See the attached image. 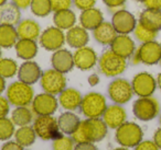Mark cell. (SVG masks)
Returning a JSON list of instances; mask_svg holds the SVG:
<instances>
[{
  "label": "cell",
  "mask_w": 161,
  "mask_h": 150,
  "mask_svg": "<svg viewBox=\"0 0 161 150\" xmlns=\"http://www.w3.org/2000/svg\"><path fill=\"white\" fill-rule=\"evenodd\" d=\"M108 126L102 117L99 118H85L80 121L78 127L71 135L75 143L80 142H99L106 137Z\"/></svg>",
  "instance_id": "6da1fadb"
},
{
  "label": "cell",
  "mask_w": 161,
  "mask_h": 150,
  "mask_svg": "<svg viewBox=\"0 0 161 150\" xmlns=\"http://www.w3.org/2000/svg\"><path fill=\"white\" fill-rule=\"evenodd\" d=\"M6 97L14 106H30L36 95L31 84L18 80L8 86Z\"/></svg>",
  "instance_id": "7a4b0ae2"
},
{
  "label": "cell",
  "mask_w": 161,
  "mask_h": 150,
  "mask_svg": "<svg viewBox=\"0 0 161 150\" xmlns=\"http://www.w3.org/2000/svg\"><path fill=\"white\" fill-rule=\"evenodd\" d=\"M98 68L106 77H117L121 75L127 68V59L108 49L105 51L98 58Z\"/></svg>",
  "instance_id": "3957f363"
},
{
  "label": "cell",
  "mask_w": 161,
  "mask_h": 150,
  "mask_svg": "<svg viewBox=\"0 0 161 150\" xmlns=\"http://www.w3.org/2000/svg\"><path fill=\"white\" fill-rule=\"evenodd\" d=\"M107 108L105 95L99 92H90L85 94L82 100L80 110L86 118H99Z\"/></svg>",
  "instance_id": "277c9868"
},
{
  "label": "cell",
  "mask_w": 161,
  "mask_h": 150,
  "mask_svg": "<svg viewBox=\"0 0 161 150\" xmlns=\"http://www.w3.org/2000/svg\"><path fill=\"white\" fill-rule=\"evenodd\" d=\"M33 128L36 136L42 140H54L64 135L58 127V118L53 115H40L33 121Z\"/></svg>",
  "instance_id": "5b68a950"
},
{
  "label": "cell",
  "mask_w": 161,
  "mask_h": 150,
  "mask_svg": "<svg viewBox=\"0 0 161 150\" xmlns=\"http://www.w3.org/2000/svg\"><path fill=\"white\" fill-rule=\"evenodd\" d=\"M143 132L141 127L134 122L126 121L116 129L115 138L121 147L131 148L136 147L140 141H142Z\"/></svg>",
  "instance_id": "8992f818"
},
{
  "label": "cell",
  "mask_w": 161,
  "mask_h": 150,
  "mask_svg": "<svg viewBox=\"0 0 161 150\" xmlns=\"http://www.w3.org/2000/svg\"><path fill=\"white\" fill-rule=\"evenodd\" d=\"M67 80L65 73H62L55 69L51 68L43 71L40 78V86L43 92L53 95H58L66 88Z\"/></svg>",
  "instance_id": "52a82bcc"
},
{
  "label": "cell",
  "mask_w": 161,
  "mask_h": 150,
  "mask_svg": "<svg viewBox=\"0 0 161 150\" xmlns=\"http://www.w3.org/2000/svg\"><path fill=\"white\" fill-rule=\"evenodd\" d=\"M130 58H132L134 64H139V62H142L145 65L158 64L161 58V44L156 41L142 43Z\"/></svg>",
  "instance_id": "ba28073f"
},
{
  "label": "cell",
  "mask_w": 161,
  "mask_h": 150,
  "mask_svg": "<svg viewBox=\"0 0 161 150\" xmlns=\"http://www.w3.org/2000/svg\"><path fill=\"white\" fill-rule=\"evenodd\" d=\"M107 93L109 99L116 104H126L131 100L135 94L131 82L124 78H116L108 84Z\"/></svg>",
  "instance_id": "9c48e42d"
},
{
  "label": "cell",
  "mask_w": 161,
  "mask_h": 150,
  "mask_svg": "<svg viewBox=\"0 0 161 150\" xmlns=\"http://www.w3.org/2000/svg\"><path fill=\"white\" fill-rule=\"evenodd\" d=\"M159 111V102L152 97H139V99H137L132 105L134 115L143 122H149L157 117Z\"/></svg>",
  "instance_id": "30bf717a"
},
{
  "label": "cell",
  "mask_w": 161,
  "mask_h": 150,
  "mask_svg": "<svg viewBox=\"0 0 161 150\" xmlns=\"http://www.w3.org/2000/svg\"><path fill=\"white\" fill-rule=\"evenodd\" d=\"M65 33L55 25L49 27L41 32L39 38V44L47 52H55L63 48L65 44Z\"/></svg>",
  "instance_id": "8fae6325"
},
{
  "label": "cell",
  "mask_w": 161,
  "mask_h": 150,
  "mask_svg": "<svg viewBox=\"0 0 161 150\" xmlns=\"http://www.w3.org/2000/svg\"><path fill=\"white\" fill-rule=\"evenodd\" d=\"M58 100L56 95L47 92L39 93L34 97L31 103V108L36 116L40 115H53L58 111Z\"/></svg>",
  "instance_id": "7c38bea8"
},
{
  "label": "cell",
  "mask_w": 161,
  "mask_h": 150,
  "mask_svg": "<svg viewBox=\"0 0 161 150\" xmlns=\"http://www.w3.org/2000/svg\"><path fill=\"white\" fill-rule=\"evenodd\" d=\"M74 65L77 69L82 71H87L93 69L98 62V56L94 48L90 46H84L75 49L73 53Z\"/></svg>",
  "instance_id": "4fadbf2b"
},
{
  "label": "cell",
  "mask_w": 161,
  "mask_h": 150,
  "mask_svg": "<svg viewBox=\"0 0 161 150\" xmlns=\"http://www.w3.org/2000/svg\"><path fill=\"white\" fill-rule=\"evenodd\" d=\"M134 93L138 97H151L157 88V80L149 72H139L131 81Z\"/></svg>",
  "instance_id": "5bb4252c"
},
{
  "label": "cell",
  "mask_w": 161,
  "mask_h": 150,
  "mask_svg": "<svg viewBox=\"0 0 161 150\" xmlns=\"http://www.w3.org/2000/svg\"><path fill=\"white\" fill-rule=\"evenodd\" d=\"M112 24L118 34H129L134 32L137 20L131 12L125 9H119L113 13Z\"/></svg>",
  "instance_id": "9a60e30c"
},
{
  "label": "cell",
  "mask_w": 161,
  "mask_h": 150,
  "mask_svg": "<svg viewBox=\"0 0 161 150\" xmlns=\"http://www.w3.org/2000/svg\"><path fill=\"white\" fill-rule=\"evenodd\" d=\"M43 71L41 70V67L38 62L34 60H25L22 64L19 66L18 69V79L20 81L28 84H34L40 81V78L42 76Z\"/></svg>",
  "instance_id": "2e32d148"
},
{
  "label": "cell",
  "mask_w": 161,
  "mask_h": 150,
  "mask_svg": "<svg viewBox=\"0 0 161 150\" xmlns=\"http://www.w3.org/2000/svg\"><path fill=\"white\" fill-rule=\"evenodd\" d=\"M51 65L52 68L62 73L69 72L75 67L73 53H71L66 48H60L53 52L51 56Z\"/></svg>",
  "instance_id": "e0dca14e"
},
{
  "label": "cell",
  "mask_w": 161,
  "mask_h": 150,
  "mask_svg": "<svg viewBox=\"0 0 161 150\" xmlns=\"http://www.w3.org/2000/svg\"><path fill=\"white\" fill-rule=\"evenodd\" d=\"M104 122L108 128L112 129H117L120 125H123L127 119V113L126 110L120 105V104H112V105H107L105 112L103 114Z\"/></svg>",
  "instance_id": "ac0fdd59"
},
{
  "label": "cell",
  "mask_w": 161,
  "mask_h": 150,
  "mask_svg": "<svg viewBox=\"0 0 161 150\" xmlns=\"http://www.w3.org/2000/svg\"><path fill=\"white\" fill-rule=\"evenodd\" d=\"M109 46L114 53L126 59L131 57L136 52V45L134 40L128 34H118Z\"/></svg>",
  "instance_id": "d6986e66"
},
{
  "label": "cell",
  "mask_w": 161,
  "mask_h": 150,
  "mask_svg": "<svg viewBox=\"0 0 161 150\" xmlns=\"http://www.w3.org/2000/svg\"><path fill=\"white\" fill-rule=\"evenodd\" d=\"M65 42L74 49L84 47L90 42V33L82 25H74L65 33Z\"/></svg>",
  "instance_id": "ffe728a7"
},
{
  "label": "cell",
  "mask_w": 161,
  "mask_h": 150,
  "mask_svg": "<svg viewBox=\"0 0 161 150\" xmlns=\"http://www.w3.org/2000/svg\"><path fill=\"white\" fill-rule=\"evenodd\" d=\"M58 104L61 108H63L66 111H75L80 108L83 95L77 89L75 88H65L60 94L58 95Z\"/></svg>",
  "instance_id": "44dd1931"
},
{
  "label": "cell",
  "mask_w": 161,
  "mask_h": 150,
  "mask_svg": "<svg viewBox=\"0 0 161 150\" xmlns=\"http://www.w3.org/2000/svg\"><path fill=\"white\" fill-rule=\"evenodd\" d=\"M17 33L22 40H39L41 35V27L33 19H23L17 24Z\"/></svg>",
  "instance_id": "7402d4cb"
},
{
  "label": "cell",
  "mask_w": 161,
  "mask_h": 150,
  "mask_svg": "<svg viewBox=\"0 0 161 150\" xmlns=\"http://www.w3.org/2000/svg\"><path fill=\"white\" fill-rule=\"evenodd\" d=\"M92 34H93L94 40L96 41L98 44L104 45V46L112 44L113 41L118 35V33L116 32L115 28L113 27L112 22H107V21L102 22L96 29L93 30Z\"/></svg>",
  "instance_id": "603a6c76"
},
{
  "label": "cell",
  "mask_w": 161,
  "mask_h": 150,
  "mask_svg": "<svg viewBox=\"0 0 161 150\" xmlns=\"http://www.w3.org/2000/svg\"><path fill=\"white\" fill-rule=\"evenodd\" d=\"M78 19H80V25H82L87 31H93L102 22H104V14L98 8L94 7L80 11Z\"/></svg>",
  "instance_id": "cb8c5ba5"
},
{
  "label": "cell",
  "mask_w": 161,
  "mask_h": 150,
  "mask_svg": "<svg viewBox=\"0 0 161 150\" xmlns=\"http://www.w3.org/2000/svg\"><path fill=\"white\" fill-rule=\"evenodd\" d=\"M14 51L20 59L32 60L38 55L39 45L36 41L33 40H22L19 38L17 44L14 45Z\"/></svg>",
  "instance_id": "d4e9b609"
},
{
  "label": "cell",
  "mask_w": 161,
  "mask_h": 150,
  "mask_svg": "<svg viewBox=\"0 0 161 150\" xmlns=\"http://www.w3.org/2000/svg\"><path fill=\"white\" fill-rule=\"evenodd\" d=\"M21 21V10L12 2H6L0 7V24L16 27Z\"/></svg>",
  "instance_id": "484cf974"
},
{
  "label": "cell",
  "mask_w": 161,
  "mask_h": 150,
  "mask_svg": "<svg viewBox=\"0 0 161 150\" xmlns=\"http://www.w3.org/2000/svg\"><path fill=\"white\" fill-rule=\"evenodd\" d=\"M139 23L154 32L161 30V10L146 8L139 17Z\"/></svg>",
  "instance_id": "4316f807"
},
{
  "label": "cell",
  "mask_w": 161,
  "mask_h": 150,
  "mask_svg": "<svg viewBox=\"0 0 161 150\" xmlns=\"http://www.w3.org/2000/svg\"><path fill=\"white\" fill-rule=\"evenodd\" d=\"M58 127L64 135L71 136L80 123V118L72 111H66L58 117Z\"/></svg>",
  "instance_id": "83f0119b"
},
{
  "label": "cell",
  "mask_w": 161,
  "mask_h": 150,
  "mask_svg": "<svg viewBox=\"0 0 161 150\" xmlns=\"http://www.w3.org/2000/svg\"><path fill=\"white\" fill-rule=\"evenodd\" d=\"M76 14L71 9L53 12V23L62 31H67L76 25Z\"/></svg>",
  "instance_id": "f1b7e54d"
},
{
  "label": "cell",
  "mask_w": 161,
  "mask_h": 150,
  "mask_svg": "<svg viewBox=\"0 0 161 150\" xmlns=\"http://www.w3.org/2000/svg\"><path fill=\"white\" fill-rule=\"evenodd\" d=\"M33 111L31 106H16L14 111L11 112V121L18 127L21 126H27L33 123Z\"/></svg>",
  "instance_id": "f546056e"
},
{
  "label": "cell",
  "mask_w": 161,
  "mask_h": 150,
  "mask_svg": "<svg viewBox=\"0 0 161 150\" xmlns=\"http://www.w3.org/2000/svg\"><path fill=\"white\" fill-rule=\"evenodd\" d=\"M19 40L17 28L14 25L0 24V47L12 48Z\"/></svg>",
  "instance_id": "4dcf8cb0"
},
{
  "label": "cell",
  "mask_w": 161,
  "mask_h": 150,
  "mask_svg": "<svg viewBox=\"0 0 161 150\" xmlns=\"http://www.w3.org/2000/svg\"><path fill=\"white\" fill-rule=\"evenodd\" d=\"M14 137L17 142H19L22 147L25 148L33 145L36 142L38 136H36V132H34L33 126L27 125V126H21L18 129H16Z\"/></svg>",
  "instance_id": "1f68e13d"
},
{
  "label": "cell",
  "mask_w": 161,
  "mask_h": 150,
  "mask_svg": "<svg viewBox=\"0 0 161 150\" xmlns=\"http://www.w3.org/2000/svg\"><path fill=\"white\" fill-rule=\"evenodd\" d=\"M19 65L12 58H0V76L10 79L18 73Z\"/></svg>",
  "instance_id": "d6a6232c"
},
{
  "label": "cell",
  "mask_w": 161,
  "mask_h": 150,
  "mask_svg": "<svg viewBox=\"0 0 161 150\" xmlns=\"http://www.w3.org/2000/svg\"><path fill=\"white\" fill-rule=\"evenodd\" d=\"M30 9L32 13L38 18H47L52 12L50 0H32Z\"/></svg>",
  "instance_id": "836d02e7"
},
{
  "label": "cell",
  "mask_w": 161,
  "mask_h": 150,
  "mask_svg": "<svg viewBox=\"0 0 161 150\" xmlns=\"http://www.w3.org/2000/svg\"><path fill=\"white\" fill-rule=\"evenodd\" d=\"M16 125L8 116L0 117V140L7 141L14 135Z\"/></svg>",
  "instance_id": "e575fe53"
},
{
  "label": "cell",
  "mask_w": 161,
  "mask_h": 150,
  "mask_svg": "<svg viewBox=\"0 0 161 150\" xmlns=\"http://www.w3.org/2000/svg\"><path fill=\"white\" fill-rule=\"evenodd\" d=\"M134 34L136 36V38L141 43H147V42H151V41H154L158 35V32L151 31V30L145 28L142 24L140 23H137L136 28L134 30Z\"/></svg>",
  "instance_id": "d590c367"
},
{
  "label": "cell",
  "mask_w": 161,
  "mask_h": 150,
  "mask_svg": "<svg viewBox=\"0 0 161 150\" xmlns=\"http://www.w3.org/2000/svg\"><path fill=\"white\" fill-rule=\"evenodd\" d=\"M76 143L69 135H62L58 138L52 140L53 150H74Z\"/></svg>",
  "instance_id": "8d00e7d4"
},
{
  "label": "cell",
  "mask_w": 161,
  "mask_h": 150,
  "mask_svg": "<svg viewBox=\"0 0 161 150\" xmlns=\"http://www.w3.org/2000/svg\"><path fill=\"white\" fill-rule=\"evenodd\" d=\"M52 7V12L61 11V10L71 9L73 0H50Z\"/></svg>",
  "instance_id": "74e56055"
},
{
  "label": "cell",
  "mask_w": 161,
  "mask_h": 150,
  "mask_svg": "<svg viewBox=\"0 0 161 150\" xmlns=\"http://www.w3.org/2000/svg\"><path fill=\"white\" fill-rule=\"evenodd\" d=\"M97 0H73V5L80 11L91 9L96 6Z\"/></svg>",
  "instance_id": "f35d334b"
},
{
  "label": "cell",
  "mask_w": 161,
  "mask_h": 150,
  "mask_svg": "<svg viewBox=\"0 0 161 150\" xmlns=\"http://www.w3.org/2000/svg\"><path fill=\"white\" fill-rule=\"evenodd\" d=\"M10 102L7 97L0 95V117H6L10 113Z\"/></svg>",
  "instance_id": "ab89813d"
},
{
  "label": "cell",
  "mask_w": 161,
  "mask_h": 150,
  "mask_svg": "<svg viewBox=\"0 0 161 150\" xmlns=\"http://www.w3.org/2000/svg\"><path fill=\"white\" fill-rule=\"evenodd\" d=\"M102 1L108 9H116L117 11V10L121 9V7H124L127 0H102Z\"/></svg>",
  "instance_id": "60d3db41"
},
{
  "label": "cell",
  "mask_w": 161,
  "mask_h": 150,
  "mask_svg": "<svg viewBox=\"0 0 161 150\" xmlns=\"http://www.w3.org/2000/svg\"><path fill=\"white\" fill-rule=\"evenodd\" d=\"M135 150H159V148L154 141L145 140V141H140L135 147Z\"/></svg>",
  "instance_id": "b9f144b4"
},
{
  "label": "cell",
  "mask_w": 161,
  "mask_h": 150,
  "mask_svg": "<svg viewBox=\"0 0 161 150\" xmlns=\"http://www.w3.org/2000/svg\"><path fill=\"white\" fill-rule=\"evenodd\" d=\"M0 150H25V147H22L16 140H8L3 143Z\"/></svg>",
  "instance_id": "7bdbcfd3"
},
{
  "label": "cell",
  "mask_w": 161,
  "mask_h": 150,
  "mask_svg": "<svg viewBox=\"0 0 161 150\" xmlns=\"http://www.w3.org/2000/svg\"><path fill=\"white\" fill-rule=\"evenodd\" d=\"M74 150H98L97 146L95 145V142H80V143H76Z\"/></svg>",
  "instance_id": "ee69618b"
},
{
  "label": "cell",
  "mask_w": 161,
  "mask_h": 150,
  "mask_svg": "<svg viewBox=\"0 0 161 150\" xmlns=\"http://www.w3.org/2000/svg\"><path fill=\"white\" fill-rule=\"evenodd\" d=\"M143 5L148 9L161 10V0H146Z\"/></svg>",
  "instance_id": "f6af8a7d"
},
{
  "label": "cell",
  "mask_w": 161,
  "mask_h": 150,
  "mask_svg": "<svg viewBox=\"0 0 161 150\" xmlns=\"http://www.w3.org/2000/svg\"><path fill=\"white\" fill-rule=\"evenodd\" d=\"M11 2L14 3L20 10H25L30 8L32 0H11Z\"/></svg>",
  "instance_id": "bcb514c9"
},
{
  "label": "cell",
  "mask_w": 161,
  "mask_h": 150,
  "mask_svg": "<svg viewBox=\"0 0 161 150\" xmlns=\"http://www.w3.org/2000/svg\"><path fill=\"white\" fill-rule=\"evenodd\" d=\"M87 82L91 87H96L101 82V78H99V76L97 73H92V75L88 76Z\"/></svg>",
  "instance_id": "7dc6e473"
},
{
  "label": "cell",
  "mask_w": 161,
  "mask_h": 150,
  "mask_svg": "<svg viewBox=\"0 0 161 150\" xmlns=\"http://www.w3.org/2000/svg\"><path fill=\"white\" fill-rule=\"evenodd\" d=\"M153 141L156 142V145L158 146L159 149H161V128L156 130L153 135Z\"/></svg>",
  "instance_id": "c3c4849f"
},
{
  "label": "cell",
  "mask_w": 161,
  "mask_h": 150,
  "mask_svg": "<svg viewBox=\"0 0 161 150\" xmlns=\"http://www.w3.org/2000/svg\"><path fill=\"white\" fill-rule=\"evenodd\" d=\"M6 89H7V86H6V79L0 76V95L3 94V92H5Z\"/></svg>",
  "instance_id": "681fc988"
},
{
  "label": "cell",
  "mask_w": 161,
  "mask_h": 150,
  "mask_svg": "<svg viewBox=\"0 0 161 150\" xmlns=\"http://www.w3.org/2000/svg\"><path fill=\"white\" fill-rule=\"evenodd\" d=\"M157 86L160 88V90H161V72L158 75V78H157Z\"/></svg>",
  "instance_id": "f907efd6"
},
{
  "label": "cell",
  "mask_w": 161,
  "mask_h": 150,
  "mask_svg": "<svg viewBox=\"0 0 161 150\" xmlns=\"http://www.w3.org/2000/svg\"><path fill=\"white\" fill-rule=\"evenodd\" d=\"M114 150H129V149L126 148V147H119V148H116V149H114Z\"/></svg>",
  "instance_id": "816d5d0a"
},
{
  "label": "cell",
  "mask_w": 161,
  "mask_h": 150,
  "mask_svg": "<svg viewBox=\"0 0 161 150\" xmlns=\"http://www.w3.org/2000/svg\"><path fill=\"white\" fill-rule=\"evenodd\" d=\"M6 2H8V0H0V7L3 5H5Z\"/></svg>",
  "instance_id": "f5cc1de1"
},
{
  "label": "cell",
  "mask_w": 161,
  "mask_h": 150,
  "mask_svg": "<svg viewBox=\"0 0 161 150\" xmlns=\"http://www.w3.org/2000/svg\"><path fill=\"white\" fill-rule=\"evenodd\" d=\"M136 1H138V2H145V1H146V0H136Z\"/></svg>",
  "instance_id": "db71d44e"
},
{
  "label": "cell",
  "mask_w": 161,
  "mask_h": 150,
  "mask_svg": "<svg viewBox=\"0 0 161 150\" xmlns=\"http://www.w3.org/2000/svg\"><path fill=\"white\" fill-rule=\"evenodd\" d=\"M1 49H3V48L0 47V58H1V55H3V52H1Z\"/></svg>",
  "instance_id": "11a10c76"
},
{
  "label": "cell",
  "mask_w": 161,
  "mask_h": 150,
  "mask_svg": "<svg viewBox=\"0 0 161 150\" xmlns=\"http://www.w3.org/2000/svg\"><path fill=\"white\" fill-rule=\"evenodd\" d=\"M160 124H161V116H160Z\"/></svg>",
  "instance_id": "9f6ffc18"
},
{
  "label": "cell",
  "mask_w": 161,
  "mask_h": 150,
  "mask_svg": "<svg viewBox=\"0 0 161 150\" xmlns=\"http://www.w3.org/2000/svg\"><path fill=\"white\" fill-rule=\"evenodd\" d=\"M160 62V64H161V58H160V62Z\"/></svg>",
  "instance_id": "6f0895ef"
}]
</instances>
